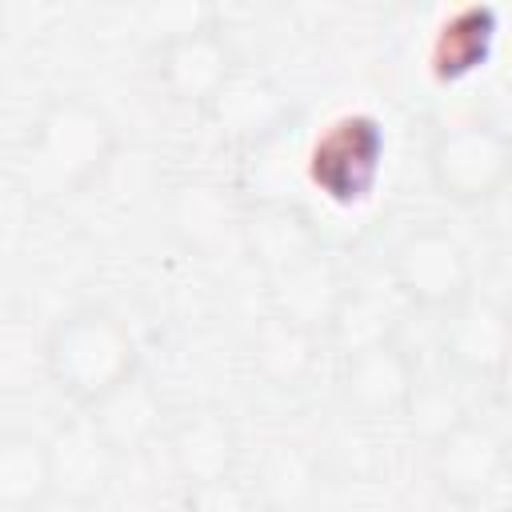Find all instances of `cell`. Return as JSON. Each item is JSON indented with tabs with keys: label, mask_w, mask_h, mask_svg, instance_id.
<instances>
[{
	"label": "cell",
	"mask_w": 512,
	"mask_h": 512,
	"mask_svg": "<svg viewBox=\"0 0 512 512\" xmlns=\"http://www.w3.org/2000/svg\"><path fill=\"white\" fill-rule=\"evenodd\" d=\"M116 148L120 128L112 112L80 92H64L44 100L28 120L12 152V180L32 204L60 208L100 180Z\"/></svg>",
	"instance_id": "cell-1"
},
{
	"label": "cell",
	"mask_w": 512,
	"mask_h": 512,
	"mask_svg": "<svg viewBox=\"0 0 512 512\" xmlns=\"http://www.w3.org/2000/svg\"><path fill=\"white\" fill-rule=\"evenodd\" d=\"M44 372L76 412H92L140 376V344L116 308L84 300L52 320L44 336Z\"/></svg>",
	"instance_id": "cell-2"
},
{
	"label": "cell",
	"mask_w": 512,
	"mask_h": 512,
	"mask_svg": "<svg viewBox=\"0 0 512 512\" xmlns=\"http://www.w3.org/2000/svg\"><path fill=\"white\" fill-rule=\"evenodd\" d=\"M388 160V132L372 112H340L304 156V176L332 208H364L376 200Z\"/></svg>",
	"instance_id": "cell-3"
},
{
	"label": "cell",
	"mask_w": 512,
	"mask_h": 512,
	"mask_svg": "<svg viewBox=\"0 0 512 512\" xmlns=\"http://www.w3.org/2000/svg\"><path fill=\"white\" fill-rule=\"evenodd\" d=\"M424 168L448 204H488L512 180V136L496 120H452L432 132Z\"/></svg>",
	"instance_id": "cell-4"
},
{
	"label": "cell",
	"mask_w": 512,
	"mask_h": 512,
	"mask_svg": "<svg viewBox=\"0 0 512 512\" xmlns=\"http://www.w3.org/2000/svg\"><path fill=\"white\" fill-rule=\"evenodd\" d=\"M240 68L244 64L236 44L228 40V32L208 8L184 24L164 28L152 52V76L164 88V96L196 112H208L212 100L228 88V80Z\"/></svg>",
	"instance_id": "cell-5"
},
{
	"label": "cell",
	"mask_w": 512,
	"mask_h": 512,
	"mask_svg": "<svg viewBox=\"0 0 512 512\" xmlns=\"http://www.w3.org/2000/svg\"><path fill=\"white\" fill-rule=\"evenodd\" d=\"M472 256L464 240L444 224L408 228L388 256V280L396 296L424 312H448L472 296Z\"/></svg>",
	"instance_id": "cell-6"
},
{
	"label": "cell",
	"mask_w": 512,
	"mask_h": 512,
	"mask_svg": "<svg viewBox=\"0 0 512 512\" xmlns=\"http://www.w3.org/2000/svg\"><path fill=\"white\" fill-rule=\"evenodd\" d=\"M508 460H512L508 436L476 416H468L460 428L428 444V476L436 492L456 508L484 504L500 488Z\"/></svg>",
	"instance_id": "cell-7"
},
{
	"label": "cell",
	"mask_w": 512,
	"mask_h": 512,
	"mask_svg": "<svg viewBox=\"0 0 512 512\" xmlns=\"http://www.w3.org/2000/svg\"><path fill=\"white\" fill-rule=\"evenodd\" d=\"M440 356L456 380L500 384L512 372V308L496 296H464L444 312Z\"/></svg>",
	"instance_id": "cell-8"
},
{
	"label": "cell",
	"mask_w": 512,
	"mask_h": 512,
	"mask_svg": "<svg viewBox=\"0 0 512 512\" xmlns=\"http://www.w3.org/2000/svg\"><path fill=\"white\" fill-rule=\"evenodd\" d=\"M416 380H420V368L400 340L344 352L336 364V396L344 412L360 424L404 420Z\"/></svg>",
	"instance_id": "cell-9"
},
{
	"label": "cell",
	"mask_w": 512,
	"mask_h": 512,
	"mask_svg": "<svg viewBox=\"0 0 512 512\" xmlns=\"http://www.w3.org/2000/svg\"><path fill=\"white\" fill-rule=\"evenodd\" d=\"M164 452L184 488H204L236 476L240 428L220 404H192L164 428Z\"/></svg>",
	"instance_id": "cell-10"
},
{
	"label": "cell",
	"mask_w": 512,
	"mask_h": 512,
	"mask_svg": "<svg viewBox=\"0 0 512 512\" xmlns=\"http://www.w3.org/2000/svg\"><path fill=\"white\" fill-rule=\"evenodd\" d=\"M244 216H248V208H240L232 200V192L212 180H180L164 196L168 236L200 260H216L220 252L240 248Z\"/></svg>",
	"instance_id": "cell-11"
},
{
	"label": "cell",
	"mask_w": 512,
	"mask_h": 512,
	"mask_svg": "<svg viewBox=\"0 0 512 512\" xmlns=\"http://www.w3.org/2000/svg\"><path fill=\"white\" fill-rule=\"evenodd\" d=\"M48 448H52V476H56L60 500L88 508L108 492V484L116 476L120 448L112 444V436L100 428V420L92 412L68 416L48 436Z\"/></svg>",
	"instance_id": "cell-12"
},
{
	"label": "cell",
	"mask_w": 512,
	"mask_h": 512,
	"mask_svg": "<svg viewBox=\"0 0 512 512\" xmlns=\"http://www.w3.org/2000/svg\"><path fill=\"white\" fill-rule=\"evenodd\" d=\"M204 116L228 140H236L244 148H260L292 128V104L284 100V92L268 76L248 72V68H240L228 80V88L212 100V108Z\"/></svg>",
	"instance_id": "cell-13"
},
{
	"label": "cell",
	"mask_w": 512,
	"mask_h": 512,
	"mask_svg": "<svg viewBox=\"0 0 512 512\" xmlns=\"http://www.w3.org/2000/svg\"><path fill=\"white\" fill-rule=\"evenodd\" d=\"M320 336L324 332L272 308L248 332V364L268 388L296 392L312 380V372L320 364Z\"/></svg>",
	"instance_id": "cell-14"
},
{
	"label": "cell",
	"mask_w": 512,
	"mask_h": 512,
	"mask_svg": "<svg viewBox=\"0 0 512 512\" xmlns=\"http://www.w3.org/2000/svg\"><path fill=\"white\" fill-rule=\"evenodd\" d=\"M240 248L248 252L252 264H260L268 272V280L312 260L316 252H324L312 220L284 200H264V204L248 208Z\"/></svg>",
	"instance_id": "cell-15"
},
{
	"label": "cell",
	"mask_w": 512,
	"mask_h": 512,
	"mask_svg": "<svg viewBox=\"0 0 512 512\" xmlns=\"http://www.w3.org/2000/svg\"><path fill=\"white\" fill-rule=\"evenodd\" d=\"M496 32H500V20H496V8L488 4H464L452 16H444L428 48L432 76L440 84H456L476 68H484L492 56Z\"/></svg>",
	"instance_id": "cell-16"
},
{
	"label": "cell",
	"mask_w": 512,
	"mask_h": 512,
	"mask_svg": "<svg viewBox=\"0 0 512 512\" xmlns=\"http://www.w3.org/2000/svg\"><path fill=\"white\" fill-rule=\"evenodd\" d=\"M48 500H56L48 436H36L24 428L0 432V508L40 512Z\"/></svg>",
	"instance_id": "cell-17"
},
{
	"label": "cell",
	"mask_w": 512,
	"mask_h": 512,
	"mask_svg": "<svg viewBox=\"0 0 512 512\" xmlns=\"http://www.w3.org/2000/svg\"><path fill=\"white\" fill-rule=\"evenodd\" d=\"M324 460L300 440H272L256 460L252 496L272 512H300L320 488Z\"/></svg>",
	"instance_id": "cell-18"
},
{
	"label": "cell",
	"mask_w": 512,
	"mask_h": 512,
	"mask_svg": "<svg viewBox=\"0 0 512 512\" xmlns=\"http://www.w3.org/2000/svg\"><path fill=\"white\" fill-rule=\"evenodd\" d=\"M344 288H348V280L340 276V268L324 252H316L312 260L272 276V308L316 328V332H328V320H332Z\"/></svg>",
	"instance_id": "cell-19"
},
{
	"label": "cell",
	"mask_w": 512,
	"mask_h": 512,
	"mask_svg": "<svg viewBox=\"0 0 512 512\" xmlns=\"http://www.w3.org/2000/svg\"><path fill=\"white\" fill-rule=\"evenodd\" d=\"M92 416L100 420V428L112 436V444L124 448H140L152 436H164L168 420H164V400L160 392L144 380V372L136 380H128L116 396H108L100 408H92Z\"/></svg>",
	"instance_id": "cell-20"
},
{
	"label": "cell",
	"mask_w": 512,
	"mask_h": 512,
	"mask_svg": "<svg viewBox=\"0 0 512 512\" xmlns=\"http://www.w3.org/2000/svg\"><path fill=\"white\" fill-rule=\"evenodd\" d=\"M332 348L344 356V352H360V348H372V344H388V340H400V320L396 312L384 304L380 292L372 288H344L332 320H328V332Z\"/></svg>",
	"instance_id": "cell-21"
},
{
	"label": "cell",
	"mask_w": 512,
	"mask_h": 512,
	"mask_svg": "<svg viewBox=\"0 0 512 512\" xmlns=\"http://www.w3.org/2000/svg\"><path fill=\"white\" fill-rule=\"evenodd\" d=\"M452 380L448 376H420L416 380V392H412V400L404 408V424H408V432L416 440L436 444L440 436H448L452 428H460L472 416L464 396H460V388Z\"/></svg>",
	"instance_id": "cell-22"
},
{
	"label": "cell",
	"mask_w": 512,
	"mask_h": 512,
	"mask_svg": "<svg viewBox=\"0 0 512 512\" xmlns=\"http://www.w3.org/2000/svg\"><path fill=\"white\" fill-rule=\"evenodd\" d=\"M252 508H256V496L252 488L236 484V476L220 484L188 488V512H252Z\"/></svg>",
	"instance_id": "cell-23"
},
{
	"label": "cell",
	"mask_w": 512,
	"mask_h": 512,
	"mask_svg": "<svg viewBox=\"0 0 512 512\" xmlns=\"http://www.w3.org/2000/svg\"><path fill=\"white\" fill-rule=\"evenodd\" d=\"M504 436H508V444H512V400H508V432H504Z\"/></svg>",
	"instance_id": "cell-24"
}]
</instances>
